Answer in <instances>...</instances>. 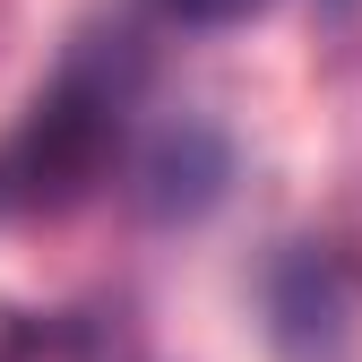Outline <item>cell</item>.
<instances>
[{
    "instance_id": "cell-1",
    "label": "cell",
    "mask_w": 362,
    "mask_h": 362,
    "mask_svg": "<svg viewBox=\"0 0 362 362\" xmlns=\"http://www.w3.org/2000/svg\"><path fill=\"white\" fill-rule=\"evenodd\" d=\"M190 26H233V18H250V9H267V0H173Z\"/></svg>"
}]
</instances>
